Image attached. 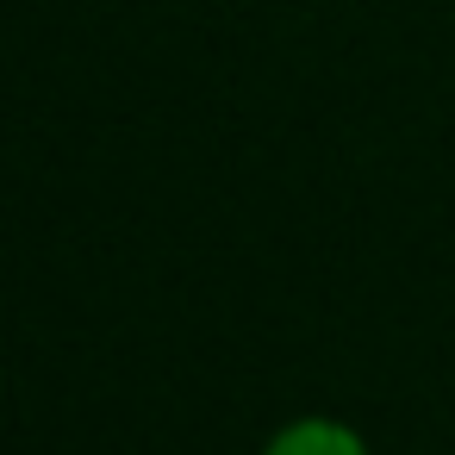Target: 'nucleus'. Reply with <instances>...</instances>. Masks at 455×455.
Segmentation results:
<instances>
[{
	"mask_svg": "<svg viewBox=\"0 0 455 455\" xmlns=\"http://www.w3.org/2000/svg\"><path fill=\"white\" fill-rule=\"evenodd\" d=\"M262 455H368V443L337 418H293L268 436Z\"/></svg>",
	"mask_w": 455,
	"mask_h": 455,
	"instance_id": "obj_1",
	"label": "nucleus"
}]
</instances>
